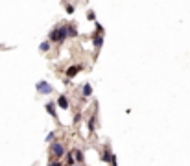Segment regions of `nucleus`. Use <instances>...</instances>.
<instances>
[{"mask_svg": "<svg viewBox=\"0 0 190 166\" xmlns=\"http://www.w3.org/2000/svg\"><path fill=\"white\" fill-rule=\"evenodd\" d=\"M67 37H68V31H67V24L56 26L54 30L50 31V42H63V41H67Z\"/></svg>", "mask_w": 190, "mask_h": 166, "instance_id": "f257e3e1", "label": "nucleus"}, {"mask_svg": "<svg viewBox=\"0 0 190 166\" xmlns=\"http://www.w3.org/2000/svg\"><path fill=\"white\" fill-rule=\"evenodd\" d=\"M52 151H54V155L59 159V157H63V153H65V148H63V144L56 142V144H52Z\"/></svg>", "mask_w": 190, "mask_h": 166, "instance_id": "f03ea898", "label": "nucleus"}, {"mask_svg": "<svg viewBox=\"0 0 190 166\" xmlns=\"http://www.w3.org/2000/svg\"><path fill=\"white\" fill-rule=\"evenodd\" d=\"M37 91H39V92H43V94H48V92L54 91V89H52L46 81H39V83H37Z\"/></svg>", "mask_w": 190, "mask_h": 166, "instance_id": "7ed1b4c3", "label": "nucleus"}, {"mask_svg": "<svg viewBox=\"0 0 190 166\" xmlns=\"http://www.w3.org/2000/svg\"><path fill=\"white\" fill-rule=\"evenodd\" d=\"M81 72V65H74V66H68V68H67V77H74V76H76V74H79Z\"/></svg>", "mask_w": 190, "mask_h": 166, "instance_id": "20e7f679", "label": "nucleus"}, {"mask_svg": "<svg viewBox=\"0 0 190 166\" xmlns=\"http://www.w3.org/2000/svg\"><path fill=\"white\" fill-rule=\"evenodd\" d=\"M57 105H59V107H61L63 111H67V109L70 107V103H68V100H67L65 96H59V98H57Z\"/></svg>", "mask_w": 190, "mask_h": 166, "instance_id": "39448f33", "label": "nucleus"}, {"mask_svg": "<svg viewBox=\"0 0 190 166\" xmlns=\"http://www.w3.org/2000/svg\"><path fill=\"white\" fill-rule=\"evenodd\" d=\"M92 44H94V48H102V44H103L102 33H98V35H94V37H92Z\"/></svg>", "mask_w": 190, "mask_h": 166, "instance_id": "423d86ee", "label": "nucleus"}, {"mask_svg": "<svg viewBox=\"0 0 190 166\" xmlns=\"http://www.w3.org/2000/svg\"><path fill=\"white\" fill-rule=\"evenodd\" d=\"M111 159H113L111 150H109V148H105V150H103V153H102V161H103V162H111Z\"/></svg>", "mask_w": 190, "mask_h": 166, "instance_id": "0eeeda50", "label": "nucleus"}, {"mask_svg": "<svg viewBox=\"0 0 190 166\" xmlns=\"http://www.w3.org/2000/svg\"><path fill=\"white\" fill-rule=\"evenodd\" d=\"M67 31H68V37H78V33H79L74 24H67Z\"/></svg>", "mask_w": 190, "mask_h": 166, "instance_id": "6e6552de", "label": "nucleus"}, {"mask_svg": "<svg viewBox=\"0 0 190 166\" xmlns=\"http://www.w3.org/2000/svg\"><path fill=\"white\" fill-rule=\"evenodd\" d=\"M94 126H96V116H91V118H89V124H87L89 133H94Z\"/></svg>", "mask_w": 190, "mask_h": 166, "instance_id": "1a4fd4ad", "label": "nucleus"}, {"mask_svg": "<svg viewBox=\"0 0 190 166\" xmlns=\"http://www.w3.org/2000/svg\"><path fill=\"white\" fill-rule=\"evenodd\" d=\"M72 153H74V159H76V162H79V164H81L83 161H85V159H83V153H81L79 150H76V151H72Z\"/></svg>", "mask_w": 190, "mask_h": 166, "instance_id": "9d476101", "label": "nucleus"}, {"mask_svg": "<svg viewBox=\"0 0 190 166\" xmlns=\"http://www.w3.org/2000/svg\"><path fill=\"white\" fill-rule=\"evenodd\" d=\"M46 111L52 115V116H56V103L54 102H50V103H46Z\"/></svg>", "mask_w": 190, "mask_h": 166, "instance_id": "9b49d317", "label": "nucleus"}, {"mask_svg": "<svg viewBox=\"0 0 190 166\" xmlns=\"http://www.w3.org/2000/svg\"><path fill=\"white\" fill-rule=\"evenodd\" d=\"M74 164H76V159H74V153L70 151L67 155V166H74Z\"/></svg>", "mask_w": 190, "mask_h": 166, "instance_id": "f8f14e48", "label": "nucleus"}, {"mask_svg": "<svg viewBox=\"0 0 190 166\" xmlns=\"http://www.w3.org/2000/svg\"><path fill=\"white\" fill-rule=\"evenodd\" d=\"M91 94H92V87L89 83H85L83 85V96H91Z\"/></svg>", "mask_w": 190, "mask_h": 166, "instance_id": "ddd939ff", "label": "nucleus"}, {"mask_svg": "<svg viewBox=\"0 0 190 166\" xmlns=\"http://www.w3.org/2000/svg\"><path fill=\"white\" fill-rule=\"evenodd\" d=\"M65 11H67V15H72L74 11H76V6L74 4H67V7H65Z\"/></svg>", "mask_w": 190, "mask_h": 166, "instance_id": "4468645a", "label": "nucleus"}, {"mask_svg": "<svg viewBox=\"0 0 190 166\" xmlns=\"http://www.w3.org/2000/svg\"><path fill=\"white\" fill-rule=\"evenodd\" d=\"M39 48H41V52H48L50 50V42H41Z\"/></svg>", "mask_w": 190, "mask_h": 166, "instance_id": "2eb2a0df", "label": "nucleus"}, {"mask_svg": "<svg viewBox=\"0 0 190 166\" xmlns=\"http://www.w3.org/2000/svg\"><path fill=\"white\" fill-rule=\"evenodd\" d=\"M94 26H96V31H98V33H102V31H103V26L100 24V22H96V24H94Z\"/></svg>", "mask_w": 190, "mask_h": 166, "instance_id": "dca6fc26", "label": "nucleus"}, {"mask_svg": "<svg viewBox=\"0 0 190 166\" xmlns=\"http://www.w3.org/2000/svg\"><path fill=\"white\" fill-rule=\"evenodd\" d=\"M94 17H96V15H94V11H89V15H87V19H89V20H94Z\"/></svg>", "mask_w": 190, "mask_h": 166, "instance_id": "f3484780", "label": "nucleus"}, {"mask_svg": "<svg viewBox=\"0 0 190 166\" xmlns=\"http://www.w3.org/2000/svg\"><path fill=\"white\" fill-rule=\"evenodd\" d=\"M54 135H56V133H54V131H52V133H48V137H46V140H48V142H50V140H52V138H54Z\"/></svg>", "mask_w": 190, "mask_h": 166, "instance_id": "a211bd4d", "label": "nucleus"}, {"mask_svg": "<svg viewBox=\"0 0 190 166\" xmlns=\"http://www.w3.org/2000/svg\"><path fill=\"white\" fill-rule=\"evenodd\" d=\"M48 166H61V164H59V162H56V164H54V162H50Z\"/></svg>", "mask_w": 190, "mask_h": 166, "instance_id": "6ab92c4d", "label": "nucleus"}]
</instances>
